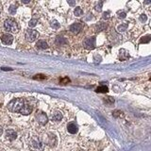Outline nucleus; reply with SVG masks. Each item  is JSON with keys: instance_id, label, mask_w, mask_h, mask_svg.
Returning <instances> with one entry per match:
<instances>
[{"instance_id": "obj_7", "label": "nucleus", "mask_w": 151, "mask_h": 151, "mask_svg": "<svg viewBox=\"0 0 151 151\" xmlns=\"http://www.w3.org/2000/svg\"><path fill=\"white\" fill-rule=\"evenodd\" d=\"M1 41L4 45H12L13 42V36L12 34H9V33H6V34H3L1 36Z\"/></svg>"}, {"instance_id": "obj_9", "label": "nucleus", "mask_w": 151, "mask_h": 151, "mask_svg": "<svg viewBox=\"0 0 151 151\" xmlns=\"http://www.w3.org/2000/svg\"><path fill=\"white\" fill-rule=\"evenodd\" d=\"M5 134H6V138L9 140V141H13L16 139L17 137V133L15 132V130H13L12 129H9L6 130L5 132Z\"/></svg>"}, {"instance_id": "obj_5", "label": "nucleus", "mask_w": 151, "mask_h": 151, "mask_svg": "<svg viewBox=\"0 0 151 151\" xmlns=\"http://www.w3.org/2000/svg\"><path fill=\"white\" fill-rule=\"evenodd\" d=\"M38 36H39V33H38V31L34 30V29H28L26 31V34H25V37L27 42H34Z\"/></svg>"}, {"instance_id": "obj_16", "label": "nucleus", "mask_w": 151, "mask_h": 151, "mask_svg": "<svg viewBox=\"0 0 151 151\" xmlns=\"http://www.w3.org/2000/svg\"><path fill=\"white\" fill-rule=\"evenodd\" d=\"M16 9H17V7L14 6V5H12V6L9 7V13H11V14H15Z\"/></svg>"}, {"instance_id": "obj_22", "label": "nucleus", "mask_w": 151, "mask_h": 151, "mask_svg": "<svg viewBox=\"0 0 151 151\" xmlns=\"http://www.w3.org/2000/svg\"><path fill=\"white\" fill-rule=\"evenodd\" d=\"M2 134H3V129H2V127H0V136Z\"/></svg>"}, {"instance_id": "obj_2", "label": "nucleus", "mask_w": 151, "mask_h": 151, "mask_svg": "<svg viewBox=\"0 0 151 151\" xmlns=\"http://www.w3.org/2000/svg\"><path fill=\"white\" fill-rule=\"evenodd\" d=\"M4 27L7 31L12 32V33H17L19 30V26H18L17 22L12 18H8L5 20Z\"/></svg>"}, {"instance_id": "obj_14", "label": "nucleus", "mask_w": 151, "mask_h": 151, "mask_svg": "<svg viewBox=\"0 0 151 151\" xmlns=\"http://www.w3.org/2000/svg\"><path fill=\"white\" fill-rule=\"evenodd\" d=\"M108 91H109V89L107 86H99L96 90V93H107Z\"/></svg>"}, {"instance_id": "obj_10", "label": "nucleus", "mask_w": 151, "mask_h": 151, "mask_svg": "<svg viewBox=\"0 0 151 151\" xmlns=\"http://www.w3.org/2000/svg\"><path fill=\"white\" fill-rule=\"evenodd\" d=\"M67 130L69 131V133H71V134H75V133H77L78 130V126L76 125L75 123L71 122V123H69L68 126H67Z\"/></svg>"}, {"instance_id": "obj_4", "label": "nucleus", "mask_w": 151, "mask_h": 151, "mask_svg": "<svg viewBox=\"0 0 151 151\" xmlns=\"http://www.w3.org/2000/svg\"><path fill=\"white\" fill-rule=\"evenodd\" d=\"M83 46L88 50H92L96 46V38L94 37H87L83 41Z\"/></svg>"}, {"instance_id": "obj_1", "label": "nucleus", "mask_w": 151, "mask_h": 151, "mask_svg": "<svg viewBox=\"0 0 151 151\" xmlns=\"http://www.w3.org/2000/svg\"><path fill=\"white\" fill-rule=\"evenodd\" d=\"M8 110L12 112H19L24 115L30 114L33 108L24 98H14L8 104Z\"/></svg>"}, {"instance_id": "obj_24", "label": "nucleus", "mask_w": 151, "mask_h": 151, "mask_svg": "<svg viewBox=\"0 0 151 151\" xmlns=\"http://www.w3.org/2000/svg\"><path fill=\"white\" fill-rule=\"evenodd\" d=\"M2 70H4V71H7V70H8V71H11L12 69H9V68H5V67H3V68H2Z\"/></svg>"}, {"instance_id": "obj_15", "label": "nucleus", "mask_w": 151, "mask_h": 151, "mask_svg": "<svg viewBox=\"0 0 151 151\" xmlns=\"http://www.w3.org/2000/svg\"><path fill=\"white\" fill-rule=\"evenodd\" d=\"M74 13H75L76 16H81L82 14H83V11H82V9L80 8V7H77V8L75 9Z\"/></svg>"}, {"instance_id": "obj_19", "label": "nucleus", "mask_w": 151, "mask_h": 151, "mask_svg": "<svg viewBox=\"0 0 151 151\" xmlns=\"http://www.w3.org/2000/svg\"><path fill=\"white\" fill-rule=\"evenodd\" d=\"M68 82H70V79L68 78H64L60 79V83L61 84H66V83H68Z\"/></svg>"}, {"instance_id": "obj_17", "label": "nucleus", "mask_w": 151, "mask_h": 151, "mask_svg": "<svg viewBox=\"0 0 151 151\" xmlns=\"http://www.w3.org/2000/svg\"><path fill=\"white\" fill-rule=\"evenodd\" d=\"M37 19H32V20L29 21V23H28V26H29V27H34L36 25H37Z\"/></svg>"}, {"instance_id": "obj_25", "label": "nucleus", "mask_w": 151, "mask_h": 151, "mask_svg": "<svg viewBox=\"0 0 151 151\" xmlns=\"http://www.w3.org/2000/svg\"><path fill=\"white\" fill-rule=\"evenodd\" d=\"M68 3L71 5V6H73V5H75V2H74V1H73V2H72V1H68Z\"/></svg>"}, {"instance_id": "obj_6", "label": "nucleus", "mask_w": 151, "mask_h": 151, "mask_svg": "<svg viewBox=\"0 0 151 151\" xmlns=\"http://www.w3.org/2000/svg\"><path fill=\"white\" fill-rule=\"evenodd\" d=\"M35 117H36L37 121L39 122L41 125H45L46 123L48 122V117H47V115L42 111H37Z\"/></svg>"}, {"instance_id": "obj_26", "label": "nucleus", "mask_w": 151, "mask_h": 151, "mask_svg": "<svg viewBox=\"0 0 151 151\" xmlns=\"http://www.w3.org/2000/svg\"><path fill=\"white\" fill-rule=\"evenodd\" d=\"M1 12H2V5L0 4V13H1Z\"/></svg>"}, {"instance_id": "obj_18", "label": "nucleus", "mask_w": 151, "mask_h": 151, "mask_svg": "<svg viewBox=\"0 0 151 151\" xmlns=\"http://www.w3.org/2000/svg\"><path fill=\"white\" fill-rule=\"evenodd\" d=\"M51 27L53 28H55V29H57V28L60 27V24H59L58 21L54 20V21H52V23H51Z\"/></svg>"}, {"instance_id": "obj_11", "label": "nucleus", "mask_w": 151, "mask_h": 151, "mask_svg": "<svg viewBox=\"0 0 151 151\" xmlns=\"http://www.w3.org/2000/svg\"><path fill=\"white\" fill-rule=\"evenodd\" d=\"M36 47L39 49H46L48 48V45L45 40H40L36 42Z\"/></svg>"}, {"instance_id": "obj_13", "label": "nucleus", "mask_w": 151, "mask_h": 151, "mask_svg": "<svg viewBox=\"0 0 151 151\" xmlns=\"http://www.w3.org/2000/svg\"><path fill=\"white\" fill-rule=\"evenodd\" d=\"M57 143V138L54 134H50L49 136V139H48V145L50 146H55Z\"/></svg>"}, {"instance_id": "obj_12", "label": "nucleus", "mask_w": 151, "mask_h": 151, "mask_svg": "<svg viewBox=\"0 0 151 151\" xmlns=\"http://www.w3.org/2000/svg\"><path fill=\"white\" fill-rule=\"evenodd\" d=\"M63 119V114L60 112V111H57L55 113L52 114V120L53 121H56V122H59Z\"/></svg>"}, {"instance_id": "obj_21", "label": "nucleus", "mask_w": 151, "mask_h": 151, "mask_svg": "<svg viewBox=\"0 0 151 151\" xmlns=\"http://www.w3.org/2000/svg\"><path fill=\"white\" fill-rule=\"evenodd\" d=\"M101 5H102V2H99V3H98V7H97V11H100V7H101Z\"/></svg>"}, {"instance_id": "obj_23", "label": "nucleus", "mask_w": 151, "mask_h": 151, "mask_svg": "<svg viewBox=\"0 0 151 151\" xmlns=\"http://www.w3.org/2000/svg\"><path fill=\"white\" fill-rule=\"evenodd\" d=\"M22 2H23V3H25V4H27V3H29V1H28V0H23Z\"/></svg>"}, {"instance_id": "obj_8", "label": "nucleus", "mask_w": 151, "mask_h": 151, "mask_svg": "<svg viewBox=\"0 0 151 151\" xmlns=\"http://www.w3.org/2000/svg\"><path fill=\"white\" fill-rule=\"evenodd\" d=\"M81 28H82V25L79 22H77V23H74L73 25H71L69 29L73 34H78V33H79L80 30H81Z\"/></svg>"}, {"instance_id": "obj_20", "label": "nucleus", "mask_w": 151, "mask_h": 151, "mask_svg": "<svg viewBox=\"0 0 151 151\" xmlns=\"http://www.w3.org/2000/svg\"><path fill=\"white\" fill-rule=\"evenodd\" d=\"M34 78L35 79H44V78H45V76H44V75H36L34 77Z\"/></svg>"}, {"instance_id": "obj_3", "label": "nucleus", "mask_w": 151, "mask_h": 151, "mask_svg": "<svg viewBox=\"0 0 151 151\" xmlns=\"http://www.w3.org/2000/svg\"><path fill=\"white\" fill-rule=\"evenodd\" d=\"M28 145H29V148L32 151H42L44 150V144H42V142L38 138V137H32V138L29 140Z\"/></svg>"}]
</instances>
